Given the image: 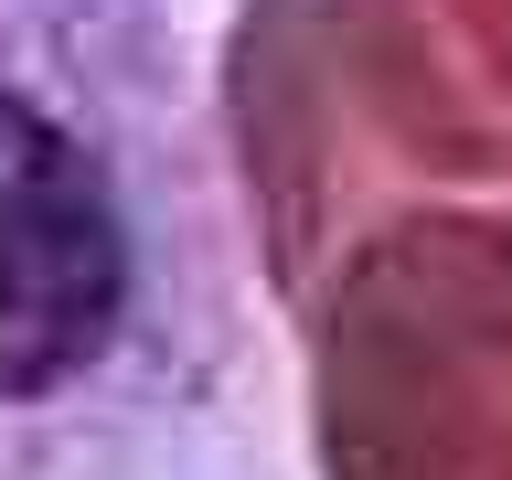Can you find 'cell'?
Masks as SVG:
<instances>
[{"label":"cell","mask_w":512,"mask_h":480,"mask_svg":"<svg viewBox=\"0 0 512 480\" xmlns=\"http://www.w3.org/2000/svg\"><path fill=\"white\" fill-rule=\"evenodd\" d=\"M235 352V224L160 0H0V480H139Z\"/></svg>","instance_id":"obj_1"}]
</instances>
